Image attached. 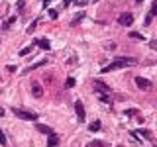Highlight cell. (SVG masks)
Masks as SVG:
<instances>
[{
    "label": "cell",
    "instance_id": "cell-1",
    "mask_svg": "<svg viewBox=\"0 0 157 147\" xmlns=\"http://www.w3.org/2000/svg\"><path fill=\"white\" fill-rule=\"evenodd\" d=\"M133 65H138V59H133V57H120V59H116L114 63H110L108 67H104L102 73H110V71H116V69H122V67H133Z\"/></svg>",
    "mask_w": 157,
    "mask_h": 147
},
{
    "label": "cell",
    "instance_id": "cell-2",
    "mask_svg": "<svg viewBox=\"0 0 157 147\" xmlns=\"http://www.w3.org/2000/svg\"><path fill=\"white\" fill-rule=\"evenodd\" d=\"M12 112H14L18 118H22V120H29V122H38V114L35 112H26V110H20V108H12Z\"/></svg>",
    "mask_w": 157,
    "mask_h": 147
},
{
    "label": "cell",
    "instance_id": "cell-3",
    "mask_svg": "<svg viewBox=\"0 0 157 147\" xmlns=\"http://www.w3.org/2000/svg\"><path fill=\"white\" fill-rule=\"evenodd\" d=\"M92 85H94V88H96L98 94H110V92H112V88H110L106 82H102V81H94Z\"/></svg>",
    "mask_w": 157,
    "mask_h": 147
},
{
    "label": "cell",
    "instance_id": "cell-4",
    "mask_svg": "<svg viewBox=\"0 0 157 147\" xmlns=\"http://www.w3.org/2000/svg\"><path fill=\"white\" fill-rule=\"evenodd\" d=\"M75 112H77V118H79V123L85 122L86 120V114H85V106H83L81 100H77L75 102Z\"/></svg>",
    "mask_w": 157,
    "mask_h": 147
},
{
    "label": "cell",
    "instance_id": "cell-5",
    "mask_svg": "<svg viewBox=\"0 0 157 147\" xmlns=\"http://www.w3.org/2000/svg\"><path fill=\"white\" fill-rule=\"evenodd\" d=\"M132 22H133V16L130 14V12H124V14L118 16V24L120 26H126V28H128V26H132Z\"/></svg>",
    "mask_w": 157,
    "mask_h": 147
},
{
    "label": "cell",
    "instance_id": "cell-6",
    "mask_svg": "<svg viewBox=\"0 0 157 147\" xmlns=\"http://www.w3.org/2000/svg\"><path fill=\"white\" fill-rule=\"evenodd\" d=\"M136 85H138L142 90H149V88L153 86V85H151V81H147V79H143V76H136Z\"/></svg>",
    "mask_w": 157,
    "mask_h": 147
},
{
    "label": "cell",
    "instance_id": "cell-7",
    "mask_svg": "<svg viewBox=\"0 0 157 147\" xmlns=\"http://www.w3.org/2000/svg\"><path fill=\"white\" fill-rule=\"evenodd\" d=\"M32 94L35 96V98H41V96H43L41 85H39V82H35V81H32Z\"/></svg>",
    "mask_w": 157,
    "mask_h": 147
},
{
    "label": "cell",
    "instance_id": "cell-8",
    "mask_svg": "<svg viewBox=\"0 0 157 147\" xmlns=\"http://www.w3.org/2000/svg\"><path fill=\"white\" fill-rule=\"evenodd\" d=\"M43 65H47V59H41V61H38V63H33V65L32 67H28V69H26V75H28V73H32L33 71V69H38V67H43Z\"/></svg>",
    "mask_w": 157,
    "mask_h": 147
},
{
    "label": "cell",
    "instance_id": "cell-9",
    "mask_svg": "<svg viewBox=\"0 0 157 147\" xmlns=\"http://www.w3.org/2000/svg\"><path fill=\"white\" fill-rule=\"evenodd\" d=\"M35 129L41 133H45V135H49V133H53V129L49 128V126H43V123H35Z\"/></svg>",
    "mask_w": 157,
    "mask_h": 147
},
{
    "label": "cell",
    "instance_id": "cell-10",
    "mask_svg": "<svg viewBox=\"0 0 157 147\" xmlns=\"http://www.w3.org/2000/svg\"><path fill=\"white\" fill-rule=\"evenodd\" d=\"M157 14V2H151V10H149V16L147 20H145V24H151V18Z\"/></svg>",
    "mask_w": 157,
    "mask_h": 147
},
{
    "label": "cell",
    "instance_id": "cell-11",
    "mask_svg": "<svg viewBox=\"0 0 157 147\" xmlns=\"http://www.w3.org/2000/svg\"><path fill=\"white\" fill-rule=\"evenodd\" d=\"M59 143V137L55 133H49V139H47V147H55Z\"/></svg>",
    "mask_w": 157,
    "mask_h": 147
},
{
    "label": "cell",
    "instance_id": "cell-12",
    "mask_svg": "<svg viewBox=\"0 0 157 147\" xmlns=\"http://www.w3.org/2000/svg\"><path fill=\"white\" fill-rule=\"evenodd\" d=\"M35 43H38V45H39L41 49H49V47H51V43H49V39H38Z\"/></svg>",
    "mask_w": 157,
    "mask_h": 147
},
{
    "label": "cell",
    "instance_id": "cell-13",
    "mask_svg": "<svg viewBox=\"0 0 157 147\" xmlns=\"http://www.w3.org/2000/svg\"><path fill=\"white\" fill-rule=\"evenodd\" d=\"M86 147H108V145H106L104 141H100V139H94V141H91Z\"/></svg>",
    "mask_w": 157,
    "mask_h": 147
},
{
    "label": "cell",
    "instance_id": "cell-14",
    "mask_svg": "<svg viewBox=\"0 0 157 147\" xmlns=\"http://www.w3.org/2000/svg\"><path fill=\"white\" fill-rule=\"evenodd\" d=\"M133 133H136V135H143L145 139H153V137H151V132H147V129H142V132H133Z\"/></svg>",
    "mask_w": 157,
    "mask_h": 147
},
{
    "label": "cell",
    "instance_id": "cell-15",
    "mask_svg": "<svg viewBox=\"0 0 157 147\" xmlns=\"http://www.w3.org/2000/svg\"><path fill=\"white\" fill-rule=\"evenodd\" d=\"M98 98H100V102H104V104H110V106H112V98H110V94H100Z\"/></svg>",
    "mask_w": 157,
    "mask_h": 147
},
{
    "label": "cell",
    "instance_id": "cell-16",
    "mask_svg": "<svg viewBox=\"0 0 157 147\" xmlns=\"http://www.w3.org/2000/svg\"><path fill=\"white\" fill-rule=\"evenodd\" d=\"M130 37H132V39H139V41L145 39V37H143V33H139V32H130Z\"/></svg>",
    "mask_w": 157,
    "mask_h": 147
},
{
    "label": "cell",
    "instance_id": "cell-17",
    "mask_svg": "<svg viewBox=\"0 0 157 147\" xmlns=\"http://www.w3.org/2000/svg\"><path fill=\"white\" fill-rule=\"evenodd\" d=\"M88 129H91V132H98V129H100V122L94 120L92 123H88Z\"/></svg>",
    "mask_w": 157,
    "mask_h": 147
},
{
    "label": "cell",
    "instance_id": "cell-18",
    "mask_svg": "<svg viewBox=\"0 0 157 147\" xmlns=\"http://www.w3.org/2000/svg\"><path fill=\"white\" fill-rule=\"evenodd\" d=\"M12 24H16V16H12V18H8V20H6V22H4V26H2V28H4V29H8V28H10V26H12Z\"/></svg>",
    "mask_w": 157,
    "mask_h": 147
},
{
    "label": "cell",
    "instance_id": "cell-19",
    "mask_svg": "<svg viewBox=\"0 0 157 147\" xmlns=\"http://www.w3.org/2000/svg\"><path fill=\"white\" fill-rule=\"evenodd\" d=\"M65 86H67V88H73V86H75V79H73V76H69V79H67V82H65Z\"/></svg>",
    "mask_w": 157,
    "mask_h": 147
},
{
    "label": "cell",
    "instance_id": "cell-20",
    "mask_svg": "<svg viewBox=\"0 0 157 147\" xmlns=\"http://www.w3.org/2000/svg\"><path fill=\"white\" fill-rule=\"evenodd\" d=\"M6 137H4V132H2V129H0V145H6Z\"/></svg>",
    "mask_w": 157,
    "mask_h": 147
},
{
    "label": "cell",
    "instance_id": "cell-21",
    "mask_svg": "<svg viewBox=\"0 0 157 147\" xmlns=\"http://www.w3.org/2000/svg\"><path fill=\"white\" fill-rule=\"evenodd\" d=\"M104 47H106V49H114V47H116V43H114V41H108Z\"/></svg>",
    "mask_w": 157,
    "mask_h": 147
},
{
    "label": "cell",
    "instance_id": "cell-22",
    "mask_svg": "<svg viewBox=\"0 0 157 147\" xmlns=\"http://www.w3.org/2000/svg\"><path fill=\"white\" fill-rule=\"evenodd\" d=\"M29 51H32V47H24V49H22V51H20V55H28Z\"/></svg>",
    "mask_w": 157,
    "mask_h": 147
},
{
    "label": "cell",
    "instance_id": "cell-23",
    "mask_svg": "<svg viewBox=\"0 0 157 147\" xmlns=\"http://www.w3.org/2000/svg\"><path fill=\"white\" fill-rule=\"evenodd\" d=\"M6 71H8V73H16V67L14 65H8V67H6Z\"/></svg>",
    "mask_w": 157,
    "mask_h": 147
},
{
    "label": "cell",
    "instance_id": "cell-24",
    "mask_svg": "<svg viewBox=\"0 0 157 147\" xmlns=\"http://www.w3.org/2000/svg\"><path fill=\"white\" fill-rule=\"evenodd\" d=\"M149 47H151V49H157V41H155V39H151V41H149Z\"/></svg>",
    "mask_w": 157,
    "mask_h": 147
},
{
    "label": "cell",
    "instance_id": "cell-25",
    "mask_svg": "<svg viewBox=\"0 0 157 147\" xmlns=\"http://www.w3.org/2000/svg\"><path fill=\"white\" fill-rule=\"evenodd\" d=\"M49 16H51V18L55 20V18H57V10H49Z\"/></svg>",
    "mask_w": 157,
    "mask_h": 147
},
{
    "label": "cell",
    "instance_id": "cell-26",
    "mask_svg": "<svg viewBox=\"0 0 157 147\" xmlns=\"http://www.w3.org/2000/svg\"><path fill=\"white\" fill-rule=\"evenodd\" d=\"M35 24H38V22H33V24L28 28V33H33V29H35Z\"/></svg>",
    "mask_w": 157,
    "mask_h": 147
},
{
    "label": "cell",
    "instance_id": "cell-27",
    "mask_svg": "<svg viewBox=\"0 0 157 147\" xmlns=\"http://www.w3.org/2000/svg\"><path fill=\"white\" fill-rule=\"evenodd\" d=\"M49 2H51V0H43V6H47Z\"/></svg>",
    "mask_w": 157,
    "mask_h": 147
},
{
    "label": "cell",
    "instance_id": "cell-28",
    "mask_svg": "<svg viewBox=\"0 0 157 147\" xmlns=\"http://www.w3.org/2000/svg\"><path fill=\"white\" fill-rule=\"evenodd\" d=\"M2 114H4V110H2V108H0V116H2Z\"/></svg>",
    "mask_w": 157,
    "mask_h": 147
},
{
    "label": "cell",
    "instance_id": "cell-29",
    "mask_svg": "<svg viewBox=\"0 0 157 147\" xmlns=\"http://www.w3.org/2000/svg\"><path fill=\"white\" fill-rule=\"evenodd\" d=\"M136 2H138V4H139V2H143V0H136Z\"/></svg>",
    "mask_w": 157,
    "mask_h": 147
}]
</instances>
